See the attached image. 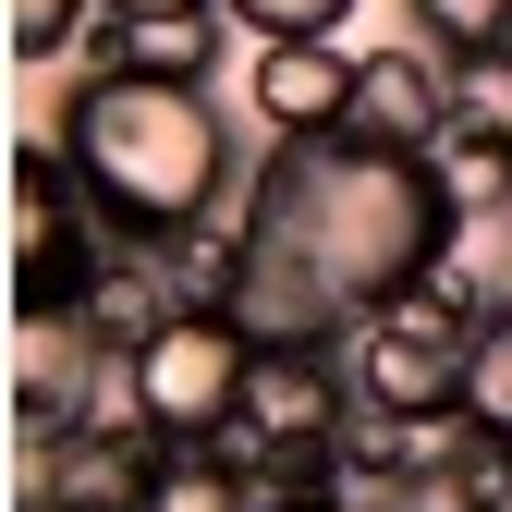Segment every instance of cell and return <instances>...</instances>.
<instances>
[{"label":"cell","mask_w":512,"mask_h":512,"mask_svg":"<svg viewBox=\"0 0 512 512\" xmlns=\"http://www.w3.org/2000/svg\"><path fill=\"white\" fill-rule=\"evenodd\" d=\"M232 232H244L256 256H281L293 281H317V293L342 305V330H354V317L391 305L403 281L452 269L464 232H476V208H464L452 159H403V147L305 135V147H256Z\"/></svg>","instance_id":"6da1fadb"},{"label":"cell","mask_w":512,"mask_h":512,"mask_svg":"<svg viewBox=\"0 0 512 512\" xmlns=\"http://www.w3.org/2000/svg\"><path fill=\"white\" fill-rule=\"evenodd\" d=\"M61 159H74V183L98 196V220L122 244H171V232H208L244 208V171L256 147L232 135L220 86H171V74H86L61 86L49 110Z\"/></svg>","instance_id":"7a4b0ae2"},{"label":"cell","mask_w":512,"mask_h":512,"mask_svg":"<svg viewBox=\"0 0 512 512\" xmlns=\"http://www.w3.org/2000/svg\"><path fill=\"white\" fill-rule=\"evenodd\" d=\"M476 317H488V281L464 269H427L403 281L391 305H366L342 330V366H354V403L366 415H464V366H476Z\"/></svg>","instance_id":"3957f363"},{"label":"cell","mask_w":512,"mask_h":512,"mask_svg":"<svg viewBox=\"0 0 512 512\" xmlns=\"http://www.w3.org/2000/svg\"><path fill=\"white\" fill-rule=\"evenodd\" d=\"M110 256H122V232L74 183L61 135H25L13 147V305H86Z\"/></svg>","instance_id":"277c9868"},{"label":"cell","mask_w":512,"mask_h":512,"mask_svg":"<svg viewBox=\"0 0 512 512\" xmlns=\"http://www.w3.org/2000/svg\"><path fill=\"white\" fill-rule=\"evenodd\" d=\"M244 366H256V330L232 305H171L135 342V415H147V439H220L232 403H244Z\"/></svg>","instance_id":"5b68a950"},{"label":"cell","mask_w":512,"mask_h":512,"mask_svg":"<svg viewBox=\"0 0 512 512\" xmlns=\"http://www.w3.org/2000/svg\"><path fill=\"white\" fill-rule=\"evenodd\" d=\"M354 74H366V49H342V37H256L244 110H256V135H269V147L342 135V122H354Z\"/></svg>","instance_id":"8992f818"},{"label":"cell","mask_w":512,"mask_h":512,"mask_svg":"<svg viewBox=\"0 0 512 512\" xmlns=\"http://www.w3.org/2000/svg\"><path fill=\"white\" fill-rule=\"evenodd\" d=\"M354 147H403V159H439L452 147V49L439 37H391V49H366V74H354V122H342Z\"/></svg>","instance_id":"52a82bcc"},{"label":"cell","mask_w":512,"mask_h":512,"mask_svg":"<svg viewBox=\"0 0 512 512\" xmlns=\"http://www.w3.org/2000/svg\"><path fill=\"white\" fill-rule=\"evenodd\" d=\"M232 0H171V13H98L86 61L98 74H171V86H220V49H232Z\"/></svg>","instance_id":"ba28073f"},{"label":"cell","mask_w":512,"mask_h":512,"mask_svg":"<svg viewBox=\"0 0 512 512\" xmlns=\"http://www.w3.org/2000/svg\"><path fill=\"white\" fill-rule=\"evenodd\" d=\"M256 488L220 439H159V476H147V512H256Z\"/></svg>","instance_id":"9c48e42d"},{"label":"cell","mask_w":512,"mask_h":512,"mask_svg":"<svg viewBox=\"0 0 512 512\" xmlns=\"http://www.w3.org/2000/svg\"><path fill=\"white\" fill-rule=\"evenodd\" d=\"M464 427L512 452V293H488V317H476V366H464Z\"/></svg>","instance_id":"30bf717a"},{"label":"cell","mask_w":512,"mask_h":512,"mask_svg":"<svg viewBox=\"0 0 512 512\" xmlns=\"http://www.w3.org/2000/svg\"><path fill=\"white\" fill-rule=\"evenodd\" d=\"M98 13H110V0H0V37H13L25 74H49V61H86Z\"/></svg>","instance_id":"8fae6325"},{"label":"cell","mask_w":512,"mask_h":512,"mask_svg":"<svg viewBox=\"0 0 512 512\" xmlns=\"http://www.w3.org/2000/svg\"><path fill=\"white\" fill-rule=\"evenodd\" d=\"M403 25L439 49H512V0H403Z\"/></svg>","instance_id":"7c38bea8"},{"label":"cell","mask_w":512,"mask_h":512,"mask_svg":"<svg viewBox=\"0 0 512 512\" xmlns=\"http://www.w3.org/2000/svg\"><path fill=\"white\" fill-rule=\"evenodd\" d=\"M232 25L244 37H342L354 0H232Z\"/></svg>","instance_id":"4fadbf2b"},{"label":"cell","mask_w":512,"mask_h":512,"mask_svg":"<svg viewBox=\"0 0 512 512\" xmlns=\"http://www.w3.org/2000/svg\"><path fill=\"white\" fill-rule=\"evenodd\" d=\"M476 232H488V244L512 256V159H500V183H488V208H476Z\"/></svg>","instance_id":"5bb4252c"},{"label":"cell","mask_w":512,"mask_h":512,"mask_svg":"<svg viewBox=\"0 0 512 512\" xmlns=\"http://www.w3.org/2000/svg\"><path fill=\"white\" fill-rule=\"evenodd\" d=\"M256 512H354V500H342V488H269Z\"/></svg>","instance_id":"9a60e30c"},{"label":"cell","mask_w":512,"mask_h":512,"mask_svg":"<svg viewBox=\"0 0 512 512\" xmlns=\"http://www.w3.org/2000/svg\"><path fill=\"white\" fill-rule=\"evenodd\" d=\"M110 13H171V0H110Z\"/></svg>","instance_id":"2e32d148"}]
</instances>
